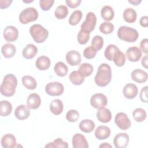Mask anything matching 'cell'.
Here are the masks:
<instances>
[{
  "label": "cell",
  "instance_id": "52",
  "mask_svg": "<svg viewBox=\"0 0 148 148\" xmlns=\"http://www.w3.org/2000/svg\"><path fill=\"white\" fill-rule=\"evenodd\" d=\"M128 2L130 3H131L133 5L135 6H137L138 5L139 3H141L142 1L141 0H128Z\"/></svg>",
  "mask_w": 148,
  "mask_h": 148
},
{
  "label": "cell",
  "instance_id": "47",
  "mask_svg": "<svg viewBox=\"0 0 148 148\" xmlns=\"http://www.w3.org/2000/svg\"><path fill=\"white\" fill-rule=\"evenodd\" d=\"M65 2L68 6L71 8H76L79 6L81 2V0H66Z\"/></svg>",
  "mask_w": 148,
  "mask_h": 148
},
{
  "label": "cell",
  "instance_id": "3",
  "mask_svg": "<svg viewBox=\"0 0 148 148\" xmlns=\"http://www.w3.org/2000/svg\"><path fill=\"white\" fill-rule=\"evenodd\" d=\"M117 36L123 41L131 43L135 42L138 39L139 34L135 29L123 25L118 29Z\"/></svg>",
  "mask_w": 148,
  "mask_h": 148
},
{
  "label": "cell",
  "instance_id": "27",
  "mask_svg": "<svg viewBox=\"0 0 148 148\" xmlns=\"http://www.w3.org/2000/svg\"><path fill=\"white\" fill-rule=\"evenodd\" d=\"M124 20L128 23H133L136 20V12L132 8H128L124 10L123 14Z\"/></svg>",
  "mask_w": 148,
  "mask_h": 148
},
{
  "label": "cell",
  "instance_id": "18",
  "mask_svg": "<svg viewBox=\"0 0 148 148\" xmlns=\"http://www.w3.org/2000/svg\"><path fill=\"white\" fill-rule=\"evenodd\" d=\"M1 145L3 148H13L16 146V139L12 134L4 135L1 140Z\"/></svg>",
  "mask_w": 148,
  "mask_h": 148
},
{
  "label": "cell",
  "instance_id": "29",
  "mask_svg": "<svg viewBox=\"0 0 148 148\" xmlns=\"http://www.w3.org/2000/svg\"><path fill=\"white\" fill-rule=\"evenodd\" d=\"M69 79L71 82L76 86L82 84L84 81V77L78 71L72 72L69 76Z\"/></svg>",
  "mask_w": 148,
  "mask_h": 148
},
{
  "label": "cell",
  "instance_id": "19",
  "mask_svg": "<svg viewBox=\"0 0 148 148\" xmlns=\"http://www.w3.org/2000/svg\"><path fill=\"white\" fill-rule=\"evenodd\" d=\"M97 117L100 122L106 123L111 120L112 117V113L109 109L105 108H102L98 109L97 113Z\"/></svg>",
  "mask_w": 148,
  "mask_h": 148
},
{
  "label": "cell",
  "instance_id": "22",
  "mask_svg": "<svg viewBox=\"0 0 148 148\" xmlns=\"http://www.w3.org/2000/svg\"><path fill=\"white\" fill-rule=\"evenodd\" d=\"M38 53V48L34 44H28L23 50L22 55L25 59L34 58Z\"/></svg>",
  "mask_w": 148,
  "mask_h": 148
},
{
  "label": "cell",
  "instance_id": "6",
  "mask_svg": "<svg viewBox=\"0 0 148 148\" xmlns=\"http://www.w3.org/2000/svg\"><path fill=\"white\" fill-rule=\"evenodd\" d=\"M97 17L95 14L91 12H88L86 17V19L82 24L80 29L84 32L90 34L92 32L96 25Z\"/></svg>",
  "mask_w": 148,
  "mask_h": 148
},
{
  "label": "cell",
  "instance_id": "12",
  "mask_svg": "<svg viewBox=\"0 0 148 148\" xmlns=\"http://www.w3.org/2000/svg\"><path fill=\"white\" fill-rule=\"evenodd\" d=\"M129 142V136L126 133H119L114 138L113 143L116 148H125Z\"/></svg>",
  "mask_w": 148,
  "mask_h": 148
},
{
  "label": "cell",
  "instance_id": "54",
  "mask_svg": "<svg viewBox=\"0 0 148 148\" xmlns=\"http://www.w3.org/2000/svg\"><path fill=\"white\" fill-rule=\"evenodd\" d=\"M34 1V0H31V1H23V2H26V3H29V2H33Z\"/></svg>",
  "mask_w": 148,
  "mask_h": 148
},
{
  "label": "cell",
  "instance_id": "48",
  "mask_svg": "<svg viewBox=\"0 0 148 148\" xmlns=\"http://www.w3.org/2000/svg\"><path fill=\"white\" fill-rule=\"evenodd\" d=\"M140 47L142 50L141 51L147 54L148 53V39L147 38L143 39L141 40L140 43Z\"/></svg>",
  "mask_w": 148,
  "mask_h": 148
},
{
  "label": "cell",
  "instance_id": "42",
  "mask_svg": "<svg viewBox=\"0 0 148 148\" xmlns=\"http://www.w3.org/2000/svg\"><path fill=\"white\" fill-rule=\"evenodd\" d=\"M79 118V113L76 110L71 109L66 114V119L70 123L76 122Z\"/></svg>",
  "mask_w": 148,
  "mask_h": 148
},
{
  "label": "cell",
  "instance_id": "26",
  "mask_svg": "<svg viewBox=\"0 0 148 148\" xmlns=\"http://www.w3.org/2000/svg\"><path fill=\"white\" fill-rule=\"evenodd\" d=\"M95 126L94 122L90 119L83 120L79 123L80 130L85 133L91 132L94 130Z\"/></svg>",
  "mask_w": 148,
  "mask_h": 148
},
{
  "label": "cell",
  "instance_id": "37",
  "mask_svg": "<svg viewBox=\"0 0 148 148\" xmlns=\"http://www.w3.org/2000/svg\"><path fill=\"white\" fill-rule=\"evenodd\" d=\"M146 112L142 108H136L132 112V116L136 122H142L146 118Z\"/></svg>",
  "mask_w": 148,
  "mask_h": 148
},
{
  "label": "cell",
  "instance_id": "28",
  "mask_svg": "<svg viewBox=\"0 0 148 148\" xmlns=\"http://www.w3.org/2000/svg\"><path fill=\"white\" fill-rule=\"evenodd\" d=\"M101 16L102 18L106 21H111L114 16V12L113 8L108 5L103 6L101 10Z\"/></svg>",
  "mask_w": 148,
  "mask_h": 148
},
{
  "label": "cell",
  "instance_id": "25",
  "mask_svg": "<svg viewBox=\"0 0 148 148\" xmlns=\"http://www.w3.org/2000/svg\"><path fill=\"white\" fill-rule=\"evenodd\" d=\"M64 109V105L62 102L59 99H56L52 101L50 104V112L55 114L59 115L60 114Z\"/></svg>",
  "mask_w": 148,
  "mask_h": 148
},
{
  "label": "cell",
  "instance_id": "38",
  "mask_svg": "<svg viewBox=\"0 0 148 148\" xmlns=\"http://www.w3.org/2000/svg\"><path fill=\"white\" fill-rule=\"evenodd\" d=\"M82 18V12L81 10H76L73 12L69 18V23L71 25H77Z\"/></svg>",
  "mask_w": 148,
  "mask_h": 148
},
{
  "label": "cell",
  "instance_id": "9",
  "mask_svg": "<svg viewBox=\"0 0 148 148\" xmlns=\"http://www.w3.org/2000/svg\"><path fill=\"white\" fill-rule=\"evenodd\" d=\"M91 105L95 109L104 108L108 103L106 97L102 93H97L92 95L90 98Z\"/></svg>",
  "mask_w": 148,
  "mask_h": 148
},
{
  "label": "cell",
  "instance_id": "10",
  "mask_svg": "<svg viewBox=\"0 0 148 148\" xmlns=\"http://www.w3.org/2000/svg\"><path fill=\"white\" fill-rule=\"evenodd\" d=\"M3 35L4 39L7 42H14L16 41L18 37V31L17 29L14 26H7L3 30Z\"/></svg>",
  "mask_w": 148,
  "mask_h": 148
},
{
  "label": "cell",
  "instance_id": "51",
  "mask_svg": "<svg viewBox=\"0 0 148 148\" xmlns=\"http://www.w3.org/2000/svg\"><path fill=\"white\" fill-rule=\"evenodd\" d=\"M142 65L143 67H145L146 69L147 68V55L146 54L142 59L141 61Z\"/></svg>",
  "mask_w": 148,
  "mask_h": 148
},
{
  "label": "cell",
  "instance_id": "50",
  "mask_svg": "<svg viewBox=\"0 0 148 148\" xmlns=\"http://www.w3.org/2000/svg\"><path fill=\"white\" fill-rule=\"evenodd\" d=\"M140 25L143 27H148V17L147 16H142L139 21Z\"/></svg>",
  "mask_w": 148,
  "mask_h": 148
},
{
  "label": "cell",
  "instance_id": "16",
  "mask_svg": "<svg viewBox=\"0 0 148 148\" xmlns=\"http://www.w3.org/2000/svg\"><path fill=\"white\" fill-rule=\"evenodd\" d=\"M41 103L40 96L36 93H32L29 95L27 100V106L29 109H36L39 108Z\"/></svg>",
  "mask_w": 148,
  "mask_h": 148
},
{
  "label": "cell",
  "instance_id": "35",
  "mask_svg": "<svg viewBox=\"0 0 148 148\" xmlns=\"http://www.w3.org/2000/svg\"><path fill=\"white\" fill-rule=\"evenodd\" d=\"M118 50H119V49L117 46L113 44L109 45L104 51L105 57L109 61H112L115 53Z\"/></svg>",
  "mask_w": 148,
  "mask_h": 148
},
{
  "label": "cell",
  "instance_id": "11",
  "mask_svg": "<svg viewBox=\"0 0 148 148\" xmlns=\"http://www.w3.org/2000/svg\"><path fill=\"white\" fill-rule=\"evenodd\" d=\"M65 60L69 65L76 66L80 64L82 61L80 53L76 50L69 51L66 54Z\"/></svg>",
  "mask_w": 148,
  "mask_h": 148
},
{
  "label": "cell",
  "instance_id": "14",
  "mask_svg": "<svg viewBox=\"0 0 148 148\" xmlns=\"http://www.w3.org/2000/svg\"><path fill=\"white\" fill-rule=\"evenodd\" d=\"M72 146L74 148H88V142L84 135L76 133L72 137Z\"/></svg>",
  "mask_w": 148,
  "mask_h": 148
},
{
  "label": "cell",
  "instance_id": "53",
  "mask_svg": "<svg viewBox=\"0 0 148 148\" xmlns=\"http://www.w3.org/2000/svg\"><path fill=\"white\" fill-rule=\"evenodd\" d=\"M99 147L101 148V147H103V148H106V147H109V148H112V146L111 145H110L108 143H103L101 145H99Z\"/></svg>",
  "mask_w": 148,
  "mask_h": 148
},
{
  "label": "cell",
  "instance_id": "7",
  "mask_svg": "<svg viewBox=\"0 0 148 148\" xmlns=\"http://www.w3.org/2000/svg\"><path fill=\"white\" fill-rule=\"evenodd\" d=\"M64 90L62 84L58 82L49 83L45 87L46 92L50 96H60Z\"/></svg>",
  "mask_w": 148,
  "mask_h": 148
},
{
  "label": "cell",
  "instance_id": "24",
  "mask_svg": "<svg viewBox=\"0 0 148 148\" xmlns=\"http://www.w3.org/2000/svg\"><path fill=\"white\" fill-rule=\"evenodd\" d=\"M16 52V47L11 43H6L1 47V53L4 57L10 58L13 57Z\"/></svg>",
  "mask_w": 148,
  "mask_h": 148
},
{
  "label": "cell",
  "instance_id": "45",
  "mask_svg": "<svg viewBox=\"0 0 148 148\" xmlns=\"http://www.w3.org/2000/svg\"><path fill=\"white\" fill-rule=\"evenodd\" d=\"M54 3V0H40L39 5L43 11H48L53 6Z\"/></svg>",
  "mask_w": 148,
  "mask_h": 148
},
{
  "label": "cell",
  "instance_id": "5",
  "mask_svg": "<svg viewBox=\"0 0 148 148\" xmlns=\"http://www.w3.org/2000/svg\"><path fill=\"white\" fill-rule=\"evenodd\" d=\"M38 18V12L37 10L32 7L27 8L20 13L19 15V21L23 24H28L34 21Z\"/></svg>",
  "mask_w": 148,
  "mask_h": 148
},
{
  "label": "cell",
  "instance_id": "43",
  "mask_svg": "<svg viewBox=\"0 0 148 148\" xmlns=\"http://www.w3.org/2000/svg\"><path fill=\"white\" fill-rule=\"evenodd\" d=\"M90 34L84 32L80 29L78 32L77 36L78 42L80 45L86 44L90 39Z\"/></svg>",
  "mask_w": 148,
  "mask_h": 148
},
{
  "label": "cell",
  "instance_id": "34",
  "mask_svg": "<svg viewBox=\"0 0 148 148\" xmlns=\"http://www.w3.org/2000/svg\"><path fill=\"white\" fill-rule=\"evenodd\" d=\"M94 71L93 66L89 63H83L79 67L78 71L85 77L90 76Z\"/></svg>",
  "mask_w": 148,
  "mask_h": 148
},
{
  "label": "cell",
  "instance_id": "44",
  "mask_svg": "<svg viewBox=\"0 0 148 148\" xmlns=\"http://www.w3.org/2000/svg\"><path fill=\"white\" fill-rule=\"evenodd\" d=\"M97 51L92 46H89L84 50L83 56L87 59H92L94 58L97 54Z\"/></svg>",
  "mask_w": 148,
  "mask_h": 148
},
{
  "label": "cell",
  "instance_id": "2",
  "mask_svg": "<svg viewBox=\"0 0 148 148\" xmlns=\"http://www.w3.org/2000/svg\"><path fill=\"white\" fill-rule=\"evenodd\" d=\"M17 86V80L16 77L9 73L5 76L0 87V91L2 95L5 97H11L14 95Z\"/></svg>",
  "mask_w": 148,
  "mask_h": 148
},
{
  "label": "cell",
  "instance_id": "30",
  "mask_svg": "<svg viewBox=\"0 0 148 148\" xmlns=\"http://www.w3.org/2000/svg\"><path fill=\"white\" fill-rule=\"evenodd\" d=\"M23 85L28 90H34L37 86L36 80L29 75H25L21 79Z\"/></svg>",
  "mask_w": 148,
  "mask_h": 148
},
{
  "label": "cell",
  "instance_id": "39",
  "mask_svg": "<svg viewBox=\"0 0 148 148\" xmlns=\"http://www.w3.org/2000/svg\"><path fill=\"white\" fill-rule=\"evenodd\" d=\"M45 147H68L67 142L64 141L61 138H57L52 142H49L45 145Z\"/></svg>",
  "mask_w": 148,
  "mask_h": 148
},
{
  "label": "cell",
  "instance_id": "49",
  "mask_svg": "<svg viewBox=\"0 0 148 148\" xmlns=\"http://www.w3.org/2000/svg\"><path fill=\"white\" fill-rule=\"evenodd\" d=\"M13 2V1L10 0H1L0 1V8L3 9H6L7 8H8L10 4L12 3V2Z\"/></svg>",
  "mask_w": 148,
  "mask_h": 148
},
{
  "label": "cell",
  "instance_id": "13",
  "mask_svg": "<svg viewBox=\"0 0 148 148\" xmlns=\"http://www.w3.org/2000/svg\"><path fill=\"white\" fill-rule=\"evenodd\" d=\"M142 55L141 50L135 46L129 47L126 51V56L128 60L131 62L138 61Z\"/></svg>",
  "mask_w": 148,
  "mask_h": 148
},
{
  "label": "cell",
  "instance_id": "1",
  "mask_svg": "<svg viewBox=\"0 0 148 148\" xmlns=\"http://www.w3.org/2000/svg\"><path fill=\"white\" fill-rule=\"evenodd\" d=\"M111 79L112 69L110 65L106 63L101 64L94 77L95 84L99 87H105L110 82Z\"/></svg>",
  "mask_w": 148,
  "mask_h": 148
},
{
  "label": "cell",
  "instance_id": "41",
  "mask_svg": "<svg viewBox=\"0 0 148 148\" xmlns=\"http://www.w3.org/2000/svg\"><path fill=\"white\" fill-rule=\"evenodd\" d=\"M101 32L104 34H110L114 30V25L112 23L109 22H103L99 27Z\"/></svg>",
  "mask_w": 148,
  "mask_h": 148
},
{
  "label": "cell",
  "instance_id": "46",
  "mask_svg": "<svg viewBox=\"0 0 148 148\" xmlns=\"http://www.w3.org/2000/svg\"><path fill=\"white\" fill-rule=\"evenodd\" d=\"M147 86L143 87L140 91V100L145 103H147L148 102L147 99Z\"/></svg>",
  "mask_w": 148,
  "mask_h": 148
},
{
  "label": "cell",
  "instance_id": "15",
  "mask_svg": "<svg viewBox=\"0 0 148 148\" xmlns=\"http://www.w3.org/2000/svg\"><path fill=\"white\" fill-rule=\"evenodd\" d=\"M124 96L130 99H132L136 97L138 93L137 86L132 83H128L125 85L123 90Z\"/></svg>",
  "mask_w": 148,
  "mask_h": 148
},
{
  "label": "cell",
  "instance_id": "8",
  "mask_svg": "<svg viewBox=\"0 0 148 148\" xmlns=\"http://www.w3.org/2000/svg\"><path fill=\"white\" fill-rule=\"evenodd\" d=\"M116 125L122 130H128L131 125V122L127 114L123 112L117 113L114 118Z\"/></svg>",
  "mask_w": 148,
  "mask_h": 148
},
{
  "label": "cell",
  "instance_id": "21",
  "mask_svg": "<svg viewBox=\"0 0 148 148\" xmlns=\"http://www.w3.org/2000/svg\"><path fill=\"white\" fill-rule=\"evenodd\" d=\"M110 129L108 126L100 125L95 130V136L99 140H104L109 137Z\"/></svg>",
  "mask_w": 148,
  "mask_h": 148
},
{
  "label": "cell",
  "instance_id": "33",
  "mask_svg": "<svg viewBox=\"0 0 148 148\" xmlns=\"http://www.w3.org/2000/svg\"><path fill=\"white\" fill-rule=\"evenodd\" d=\"M125 60L126 58H125V56L124 53L119 50L115 53L113 57L112 61H113L114 64L117 66L121 67L125 64Z\"/></svg>",
  "mask_w": 148,
  "mask_h": 148
},
{
  "label": "cell",
  "instance_id": "23",
  "mask_svg": "<svg viewBox=\"0 0 148 148\" xmlns=\"http://www.w3.org/2000/svg\"><path fill=\"white\" fill-rule=\"evenodd\" d=\"M51 64L50 58L45 56L39 57L35 62L36 67L40 71H45L47 69Z\"/></svg>",
  "mask_w": 148,
  "mask_h": 148
},
{
  "label": "cell",
  "instance_id": "40",
  "mask_svg": "<svg viewBox=\"0 0 148 148\" xmlns=\"http://www.w3.org/2000/svg\"><path fill=\"white\" fill-rule=\"evenodd\" d=\"M103 46V39L100 35H95L91 41V46L97 51L100 50Z\"/></svg>",
  "mask_w": 148,
  "mask_h": 148
},
{
  "label": "cell",
  "instance_id": "36",
  "mask_svg": "<svg viewBox=\"0 0 148 148\" xmlns=\"http://www.w3.org/2000/svg\"><path fill=\"white\" fill-rule=\"evenodd\" d=\"M68 14V8L65 5L58 6L54 12L55 17L60 20L65 18Z\"/></svg>",
  "mask_w": 148,
  "mask_h": 148
},
{
  "label": "cell",
  "instance_id": "32",
  "mask_svg": "<svg viewBox=\"0 0 148 148\" xmlns=\"http://www.w3.org/2000/svg\"><path fill=\"white\" fill-rule=\"evenodd\" d=\"M54 71L57 76L64 77L68 73V68L63 62L60 61L57 62L54 65Z\"/></svg>",
  "mask_w": 148,
  "mask_h": 148
},
{
  "label": "cell",
  "instance_id": "20",
  "mask_svg": "<svg viewBox=\"0 0 148 148\" xmlns=\"http://www.w3.org/2000/svg\"><path fill=\"white\" fill-rule=\"evenodd\" d=\"M27 106L24 105H18L15 109L14 115L16 117L20 120L27 119L30 114V111Z\"/></svg>",
  "mask_w": 148,
  "mask_h": 148
},
{
  "label": "cell",
  "instance_id": "31",
  "mask_svg": "<svg viewBox=\"0 0 148 148\" xmlns=\"http://www.w3.org/2000/svg\"><path fill=\"white\" fill-rule=\"evenodd\" d=\"M12 110V105L8 101L3 100L0 102V114L2 117L9 116Z\"/></svg>",
  "mask_w": 148,
  "mask_h": 148
},
{
  "label": "cell",
  "instance_id": "17",
  "mask_svg": "<svg viewBox=\"0 0 148 148\" xmlns=\"http://www.w3.org/2000/svg\"><path fill=\"white\" fill-rule=\"evenodd\" d=\"M131 76L132 80L139 83L146 82L148 77L147 72L140 69H136L134 70L131 72Z\"/></svg>",
  "mask_w": 148,
  "mask_h": 148
},
{
  "label": "cell",
  "instance_id": "4",
  "mask_svg": "<svg viewBox=\"0 0 148 148\" xmlns=\"http://www.w3.org/2000/svg\"><path fill=\"white\" fill-rule=\"evenodd\" d=\"M29 33L34 40L38 43L45 42L49 36V31L40 24H36L31 26Z\"/></svg>",
  "mask_w": 148,
  "mask_h": 148
}]
</instances>
